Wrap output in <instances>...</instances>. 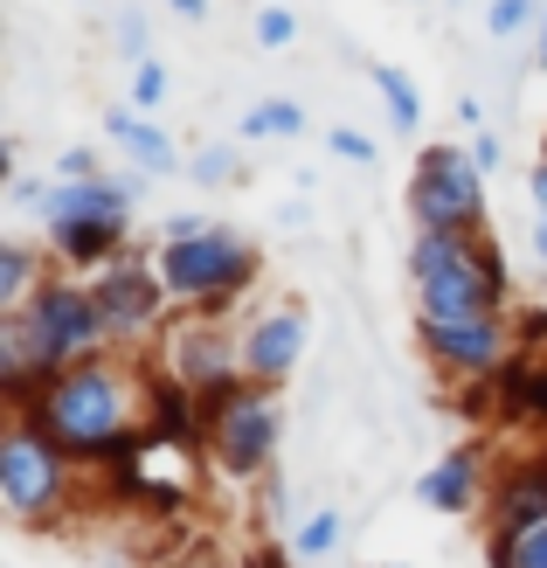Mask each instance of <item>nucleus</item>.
<instances>
[{
  "label": "nucleus",
  "instance_id": "obj_12",
  "mask_svg": "<svg viewBox=\"0 0 547 568\" xmlns=\"http://www.w3.org/2000/svg\"><path fill=\"white\" fill-rule=\"evenodd\" d=\"M229 367H236V354H229V333L222 326H188L174 339V382L215 388V382H229Z\"/></svg>",
  "mask_w": 547,
  "mask_h": 568
},
{
  "label": "nucleus",
  "instance_id": "obj_9",
  "mask_svg": "<svg viewBox=\"0 0 547 568\" xmlns=\"http://www.w3.org/2000/svg\"><path fill=\"white\" fill-rule=\"evenodd\" d=\"M423 347L444 367H465V375H485V367H506V326L499 312H472V320H423Z\"/></svg>",
  "mask_w": 547,
  "mask_h": 568
},
{
  "label": "nucleus",
  "instance_id": "obj_20",
  "mask_svg": "<svg viewBox=\"0 0 547 568\" xmlns=\"http://www.w3.org/2000/svg\"><path fill=\"white\" fill-rule=\"evenodd\" d=\"M256 42H264V49H292L298 42V14L292 8H256Z\"/></svg>",
  "mask_w": 547,
  "mask_h": 568
},
{
  "label": "nucleus",
  "instance_id": "obj_13",
  "mask_svg": "<svg viewBox=\"0 0 547 568\" xmlns=\"http://www.w3.org/2000/svg\"><path fill=\"white\" fill-rule=\"evenodd\" d=\"M104 132H111V146H125L139 166H146V174H174V166H181V160H174V139H166L146 111H111Z\"/></svg>",
  "mask_w": 547,
  "mask_h": 568
},
{
  "label": "nucleus",
  "instance_id": "obj_5",
  "mask_svg": "<svg viewBox=\"0 0 547 568\" xmlns=\"http://www.w3.org/2000/svg\"><path fill=\"white\" fill-rule=\"evenodd\" d=\"M485 166L457 146H423L416 153V174H409V215L423 230H457V236H478L485 230Z\"/></svg>",
  "mask_w": 547,
  "mask_h": 568
},
{
  "label": "nucleus",
  "instance_id": "obj_10",
  "mask_svg": "<svg viewBox=\"0 0 547 568\" xmlns=\"http://www.w3.org/2000/svg\"><path fill=\"white\" fill-rule=\"evenodd\" d=\"M91 298H98L111 333H139V326H153V312L166 298V277L146 271V264H104L98 284H91Z\"/></svg>",
  "mask_w": 547,
  "mask_h": 568
},
{
  "label": "nucleus",
  "instance_id": "obj_23",
  "mask_svg": "<svg viewBox=\"0 0 547 568\" xmlns=\"http://www.w3.org/2000/svg\"><path fill=\"white\" fill-rule=\"evenodd\" d=\"M527 21H534V0H493V8H485V28H493V36H520Z\"/></svg>",
  "mask_w": 547,
  "mask_h": 568
},
{
  "label": "nucleus",
  "instance_id": "obj_29",
  "mask_svg": "<svg viewBox=\"0 0 547 568\" xmlns=\"http://www.w3.org/2000/svg\"><path fill=\"white\" fill-rule=\"evenodd\" d=\"M166 8H174L181 21H209V0H166Z\"/></svg>",
  "mask_w": 547,
  "mask_h": 568
},
{
  "label": "nucleus",
  "instance_id": "obj_30",
  "mask_svg": "<svg viewBox=\"0 0 547 568\" xmlns=\"http://www.w3.org/2000/svg\"><path fill=\"white\" fill-rule=\"evenodd\" d=\"M534 202H540V215H547V160L534 166Z\"/></svg>",
  "mask_w": 547,
  "mask_h": 568
},
{
  "label": "nucleus",
  "instance_id": "obj_17",
  "mask_svg": "<svg viewBox=\"0 0 547 568\" xmlns=\"http://www.w3.org/2000/svg\"><path fill=\"white\" fill-rule=\"evenodd\" d=\"M243 132H250V139H298V132H305V104H292V98H264V104L243 119Z\"/></svg>",
  "mask_w": 547,
  "mask_h": 568
},
{
  "label": "nucleus",
  "instance_id": "obj_14",
  "mask_svg": "<svg viewBox=\"0 0 547 568\" xmlns=\"http://www.w3.org/2000/svg\"><path fill=\"white\" fill-rule=\"evenodd\" d=\"M472 493H478V458L472 450H450V458L437 471H423V486H416V499L429 506V514H465Z\"/></svg>",
  "mask_w": 547,
  "mask_h": 568
},
{
  "label": "nucleus",
  "instance_id": "obj_8",
  "mask_svg": "<svg viewBox=\"0 0 547 568\" xmlns=\"http://www.w3.org/2000/svg\"><path fill=\"white\" fill-rule=\"evenodd\" d=\"M63 444H42V430H21L8 437V450H0V493H8V506L21 520H36L55 506V493H63V458H55Z\"/></svg>",
  "mask_w": 547,
  "mask_h": 568
},
{
  "label": "nucleus",
  "instance_id": "obj_28",
  "mask_svg": "<svg viewBox=\"0 0 547 568\" xmlns=\"http://www.w3.org/2000/svg\"><path fill=\"white\" fill-rule=\"evenodd\" d=\"M119 42L125 55H146V14H119Z\"/></svg>",
  "mask_w": 547,
  "mask_h": 568
},
{
  "label": "nucleus",
  "instance_id": "obj_26",
  "mask_svg": "<svg viewBox=\"0 0 547 568\" xmlns=\"http://www.w3.org/2000/svg\"><path fill=\"white\" fill-rule=\"evenodd\" d=\"M55 166H63V181H98V153L91 146H70Z\"/></svg>",
  "mask_w": 547,
  "mask_h": 568
},
{
  "label": "nucleus",
  "instance_id": "obj_11",
  "mask_svg": "<svg viewBox=\"0 0 547 568\" xmlns=\"http://www.w3.org/2000/svg\"><path fill=\"white\" fill-rule=\"evenodd\" d=\"M298 354H305V320L298 312H264V320L250 326V339H243V367L256 382H284L298 367Z\"/></svg>",
  "mask_w": 547,
  "mask_h": 568
},
{
  "label": "nucleus",
  "instance_id": "obj_16",
  "mask_svg": "<svg viewBox=\"0 0 547 568\" xmlns=\"http://www.w3.org/2000/svg\"><path fill=\"white\" fill-rule=\"evenodd\" d=\"M374 91L388 98V119H395L402 132H416V125H423V98H416V77H409V70L374 63Z\"/></svg>",
  "mask_w": 547,
  "mask_h": 568
},
{
  "label": "nucleus",
  "instance_id": "obj_24",
  "mask_svg": "<svg viewBox=\"0 0 547 568\" xmlns=\"http://www.w3.org/2000/svg\"><path fill=\"white\" fill-rule=\"evenodd\" d=\"M326 146H333L340 160H354V166H374V139H367V132H354V125H333Z\"/></svg>",
  "mask_w": 547,
  "mask_h": 568
},
{
  "label": "nucleus",
  "instance_id": "obj_7",
  "mask_svg": "<svg viewBox=\"0 0 547 568\" xmlns=\"http://www.w3.org/2000/svg\"><path fill=\"white\" fill-rule=\"evenodd\" d=\"M209 437H215V458H222L229 478H250L256 465H264L271 450H277V409H271L264 382H250L229 409H215L209 416Z\"/></svg>",
  "mask_w": 547,
  "mask_h": 568
},
{
  "label": "nucleus",
  "instance_id": "obj_19",
  "mask_svg": "<svg viewBox=\"0 0 547 568\" xmlns=\"http://www.w3.org/2000/svg\"><path fill=\"white\" fill-rule=\"evenodd\" d=\"M28 277H36V257H28V243H8L0 250V305H21V292H28Z\"/></svg>",
  "mask_w": 547,
  "mask_h": 568
},
{
  "label": "nucleus",
  "instance_id": "obj_15",
  "mask_svg": "<svg viewBox=\"0 0 547 568\" xmlns=\"http://www.w3.org/2000/svg\"><path fill=\"white\" fill-rule=\"evenodd\" d=\"M499 395H506L513 416H540V423H547V367L506 361V367H499Z\"/></svg>",
  "mask_w": 547,
  "mask_h": 568
},
{
  "label": "nucleus",
  "instance_id": "obj_18",
  "mask_svg": "<svg viewBox=\"0 0 547 568\" xmlns=\"http://www.w3.org/2000/svg\"><path fill=\"white\" fill-rule=\"evenodd\" d=\"M493 568H547V520H534L520 534H499V541H493Z\"/></svg>",
  "mask_w": 547,
  "mask_h": 568
},
{
  "label": "nucleus",
  "instance_id": "obj_27",
  "mask_svg": "<svg viewBox=\"0 0 547 568\" xmlns=\"http://www.w3.org/2000/svg\"><path fill=\"white\" fill-rule=\"evenodd\" d=\"M472 160L485 166V174H499V160H506V153H499V132H485V125H478V139H472Z\"/></svg>",
  "mask_w": 547,
  "mask_h": 568
},
{
  "label": "nucleus",
  "instance_id": "obj_22",
  "mask_svg": "<svg viewBox=\"0 0 547 568\" xmlns=\"http://www.w3.org/2000/svg\"><path fill=\"white\" fill-rule=\"evenodd\" d=\"M188 174H194L201 187H222L229 174H236V153H229V146H201V153H194V166H188Z\"/></svg>",
  "mask_w": 547,
  "mask_h": 568
},
{
  "label": "nucleus",
  "instance_id": "obj_21",
  "mask_svg": "<svg viewBox=\"0 0 547 568\" xmlns=\"http://www.w3.org/2000/svg\"><path fill=\"white\" fill-rule=\"evenodd\" d=\"M160 98H166V63L139 55V70H132V104H139V111H160Z\"/></svg>",
  "mask_w": 547,
  "mask_h": 568
},
{
  "label": "nucleus",
  "instance_id": "obj_2",
  "mask_svg": "<svg viewBox=\"0 0 547 568\" xmlns=\"http://www.w3.org/2000/svg\"><path fill=\"white\" fill-rule=\"evenodd\" d=\"M36 409L49 423V437L63 450H77V458H104V450L125 444V382L111 375L104 361L63 367V375L36 395Z\"/></svg>",
  "mask_w": 547,
  "mask_h": 568
},
{
  "label": "nucleus",
  "instance_id": "obj_25",
  "mask_svg": "<svg viewBox=\"0 0 547 568\" xmlns=\"http://www.w3.org/2000/svg\"><path fill=\"white\" fill-rule=\"evenodd\" d=\"M333 541H340V514H312L305 534H298V555H326Z\"/></svg>",
  "mask_w": 547,
  "mask_h": 568
},
{
  "label": "nucleus",
  "instance_id": "obj_31",
  "mask_svg": "<svg viewBox=\"0 0 547 568\" xmlns=\"http://www.w3.org/2000/svg\"><path fill=\"white\" fill-rule=\"evenodd\" d=\"M534 250H540V264H547V215L534 222Z\"/></svg>",
  "mask_w": 547,
  "mask_h": 568
},
{
  "label": "nucleus",
  "instance_id": "obj_3",
  "mask_svg": "<svg viewBox=\"0 0 547 568\" xmlns=\"http://www.w3.org/2000/svg\"><path fill=\"white\" fill-rule=\"evenodd\" d=\"M42 222H49V236L70 264H111V250L125 243V222H132V187L104 181V174L63 181V187H49Z\"/></svg>",
  "mask_w": 547,
  "mask_h": 568
},
{
  "label": "nucleus",
  "instance_id": "obj_4",
  "mask_svg": "<svg viewBox=\"0 0 547 568\" xmlns=\"http://www.w3.org/2000/svg\"><path fill=\"white\" fill-rule=\"evenodd\" d=\"M21 326H28V354H36V367H42L49 382L63 375V367H77L111 333L104 312H98V298L83 292V284H63V277L36 284V298L21 305Z\"/></svg>",
  "mask_w": 547,
  "mask_h": 568
},
{
  "label": "nucleus",
  "instance_id": "obj_1",
  "mask_svg": "<svg viewBox=\"0 0 547 568\" xmlns=\"http://www.w3.org/2000/svg\"><path fill=\"white\" fill-rule=\"evenodd\" d=\"M423 320H472V312H499L506 298V257L493 236H457V230H423L409 250Z\"/></svg>",
  "mask_w": 547,
  "mask_h": 568
},
{
  "label": "nucleus",
  "instance_id": "obj_32",
  "mask_svg": "<svg viewBox=\"0 0 547 568\" xmlns=\"http://www.w3.org/2000/svg\"><path fill=\"white\" fill-rule=\"evenodd\" d=\"M540 70H547V8H540Z\"/></svg>",
  "mask_w": 547,
  "mask_h": 568
},
{
  "label": "nucleus",
  "instance_id": "obj_6",
  "mask_svg": "<svg viewBox=\"0 0 547 568\" xmlns=\"http://www.w3.org/2000/svg\"><path fill=\"white\" fill-rule=\"evenodd\" d=\"M153 271L166 277L174 298H229L236 284H250L256 257H250V243L229 236V230H194V236H166Z\"/></svg>",
  "mask_w": 547,
  "mask_h": 568
}]
</instances>
